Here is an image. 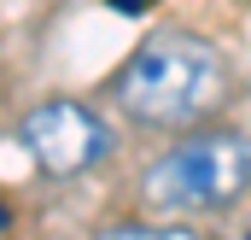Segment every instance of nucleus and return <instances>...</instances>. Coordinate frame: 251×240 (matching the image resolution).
Listing matches in <instances>:
<instances>
[{
  "label": "nucleus",
  "mask_w": 251,
  "mask_h": 240,
  "mask_svg": "<svg viewBox=\"0 0 251 240\" xmlns=\"http://www.w3.org/2000/svg\"><path fill=\"white\" fill-rule=\"evenodd\" d=\"M111 94H117V106H123L134 123L181 129V123L210 118V112L228 100V64H222V53H216L204 35L164 30V35L140 41L123 59Z\"/></svg>",
  "instance_id": "obj_1"
},
{
  "label": "nucleus",
  "mask_w": 251,
  "mask_h": 240,
  "mask_svg": "<svg viewBox=\"0 0 251 240\" xmlns=\"http://www.w3.org/2000/svg\"><path fill=\"white\" fill-rule=\"evenodd\" d=\"M246 187H251V141L246 135H228V129L181 141L140 181V193H146L152 211H222Z\"/></svg>",
  "instance_id": "obj_2"
},
{
  "label": "nucleus",
  "mask_w": 251,
  "mask_h": 240,
  "mask_svg": "<svg viewBox=\"0 0 251 240\" xmlns=\"http://www.w3.org/2000/svg\"><path fill=\"white\" fill-rule=\"evenodd\" d=\"M24 152L47 170V176H82L100 158H111V123L100 112H88L82 100H41L29 118L18 123Z\"/></svg>",
  "instance_id": "obj_3"
},
{
  "label": "nucleus",
  "mask_w": 251,
  "mask_h": 240,
  "mask_svg": "<svg viewBox=\"0 0 251 240\" xmlns=\"http://www.w3.org/2000/svg\"><path fill=\"white\" fill-rule=\"evenodd\" d=\"M100 240H204V235H193V229H176V223H164V229H146V223H123V229H105Z\"/></svg>",
  "instance_id": "obj_4"
},
{
  "label": "nucleus",
  "mask_w": 251,
  "mask_h": 240,
  "mask_svg": "<svg viewBox=\"0 0 251 240\" xmlns=\"http://www.w3.org/2000/svg\"><path fill=\"white\" fill-rule=\"evenodd\" d=\"M105 6H111V12H128V18H140V12H146L152 0H105Z\"/></svg>",
  "instance_id": "obj_5"
},
{
  "label": "nucleus",
  "mask_w": 251,
  "mask_h": 240,
  "mask_svg": "<svg viewBox=\"0 0 251 240\" xmlns=\"http://www.w3.org/2000/svg\"><path fill=\"white\" fill-rule=\"evenodd\" d=\"M6 229H12V211H6V199H0V235H6Z\"/></svg>",
  "instance_id": "obj_6"
}]
</instances>
